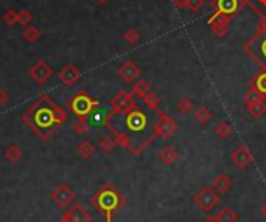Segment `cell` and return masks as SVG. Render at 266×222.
Segmentation results:
<instances>
[{
	"instance_id": "cell-1",
	"label": "cell",
	"mask_w": 266,
	"mask_h": 222,
	"mask_svg": "<svg viewBox=\"0 0 266 222\" xmlns=\"http://www.w3.org/2000/svg\"><path fill=\"white\" fill-rule=\"evenodd\" d=\"M22 121L35 134L45 137L42 131H48L50 134L55 132L58 126L67 121V112L56 103H53L48 95H42L30 109L24 112Z\"/></svg>"
},
{
	"instance_id": "cell-2",
	"label": "cell",
	"mask_w": 266,
	"mask_h": 222,
	"mask_svg": "<svg viewBox=\"0 0 266 222\" xmlns=\"http://www.w3.org/2000/svg\"><path fill=\"white\" fill-rule=\"evenodd\" d=\"M90 204L104 216L106 222H112V216L125 205V197L112 184H104L90 199Z\"/></svg>"
},
{
	"instance_id": "cell-3",
	"label": "cell",
	"mask_w": 266,
	"mask_h": 222,
	"mask_svg": "<svg viewBox=\"0 0 266 222\" xmlns=\"http://www.w3.org/2000/svg\"><path fill=\"white\" fill-rule=\"evenodd\" d=\"M98 106L100 103L97 100L89 97L84 90H80L75 97L69 101V111L73 115H77V117H88V115H90Z\"/></svg>"
},
{
	"instance_id": "cell-4",
	"label": "cell",
	"mask_w": 266,
	"mask_h": 222,
	"mask_svg": "<svg viewBox=\"0 0 266 222\" xmlns=\"http://www.w3.org/2000/svg\"><path fill=\"white\" fill-rule=\"evenodd\" d=\"M135 108H137V101H135V95L133 92L120 90V92H117V95L111 100L112 115H117V113L126 115L131 111H134Z\"/></svg>"
},
{
	"instance_id": "cell-5",
	"label": "cell",
	"mask_w": 266,
	"mask_h": 222,
	"mask_svg": "<svg viewBox=\"0 0 266 222\" xmlns=\"http://www.w3.org/2000/svg\"><path fill=\"white\" fill-rule=\"evenodd\" d=\"M220 193L214 186H203L199 191L193 196V202L203 210V211H210L214 210L220 204Z\"/></svg>"
},
{
	"instance_id": "cell-6",
	"label": "cell",
	"mask_w": 266,
	"mask_h": 222,
	"mask_svg": "<svg viewBox=\"0 0 266 222\" xmlns=\"http://www.w3.org/2000/svg\"><path fill=\"white\" fill-rule=\"evenodd\" d=\"M176 131H177V123L162 112L159 115V120L153 126V137H161L164 140H168L170 137H173Z\"/></svg>"
},
{
	"instance_id": "cell-7",
	"label": "cell",
	"mask_w": 266,
	"mask_h": 222,
	"mask_svg": "<svg viewBox=\"0 0 266 222\" xmlns=\"http://www.w3.org/2000/svg\"><path fill=\"white\" fill-rule=\"evenodd\" d=\"M126 128L130 129L134 134H139L143 132L148 128V117L140 111V109H134L130 113H126Z\"/></svg>"
},
{
	"instance_id": "cell-8",
	"label": "cell",
	"mask_w": 266,
	"mask_h": 222,
	"mask_svg": "<svg viewBox=\"0 0 266 222\" xmlns=\"http://www.w3.org/2000/svg\"><path fill=\"white\" fill-rule=\"evenodd\" d=\"M93 216L81 204L72 205L67 211H64L59 222H92Z\"/></svg>"
},
{
	"instance_id": "cell-9",
	"label": "cell",
	"mask_w": 266,
	"mask_h": 222,
	"mask_svg": "<svg viewBox=\"0 0 266 222\" xmlns=\"http://www.w3.org/2000/svg\"><path fill=\"white\" fill-rule=\"evenodd\" d=\"M230 160L237 168H240V170H246V168H249L254 163V154L251 152L248 146L240 145L232 151Z\"/></svg>"
},
{
	"instance_id": "cell-10",
	"label": "cell",
	"mask_w": 266,
	"mask_h": 222,
	"mask_svg": "<svg viewBox=\"0 0 266 222\" xmlns=\"http://www.w3.org/2000/svg\"><path fill=\"white\" fill-rule=\"evenodd\" d=\"M50 199L58 207H69L73 202V199H75V193H73V189L69 185L61 184L50 193Z\"/></svg>"
},
{
	"instance_id": "cell-11",
	"label": "cell",
	"mask_w": 266,
	"mask_h": 222,
	"mask_svg": "<svg viewBox=\"0 0 266 222\" xmlns=\"http://www.w3.org/2000/svg\"><path fill=\"white\" fill-rule=\"evenodd\" d=\"M53 75V69L47 64L45 61H38L36 64L30 69V76L35 82H38L39 86H44V84L51 78Z\"/></svg>"
},
{
	"instance_id": "cell-12",
	"label": "cell",
	"mask_w": 266,
	"mask_h": 222,
	"mask_svg": "<svg viewBox=\"0 0 266 222\" xmlns=\"http://www.w3.org/2000/svg\"><path fill=\"white\" fill-rule=\"evenodd\" d=\"M117 75H119L125 82L130 84L140 76V69L134 61H125L123 64H120V67L117 69Z\"/></svg>"
},
{
	"instance_id": "cell-13",
	"label": "cell",
	"mask_w": 266,
	"mask_h": 222,
	"mask_svg": "<svg viewBox=\"0 0 266 222\" xmlns=\"http://www.w3.org/2000/svg\"><path fill=\"white\" fill-rule=\"evenodd\" d=\"M58 78L66 87H73L81 79V72L73 64H66L64 69L58 73Z\"/></svg>"
},
{
	"instance_id": "cell-14",
	"label": "cell",
	"mask_w": 266,
	"mask_h": 222,
	"mask_svg": "<svg viewBox=\"0 0 266 222\" xmlns=\"http://www.w3.org/2000/svg\"><path fill=\"white\" fill-rule=\"evenodd\" d=\"M246 111L249 112V115L252 118H262L263 115L266 113V100L260 98L257 101H252V103H246Z\"/></svg>"
},
{
	"instance_id": "cell-15",
	"label": "cell",
	"mask_w": 266,
	"mask_h": 222,
	"mask_svg": "<svg viewBox=\"0 0 266 222\" xmlns=\"http://www.w3.org/2000/svg\"><path fill=\"white\" fill-rule=\"evenodd\" d=\"M232 185H233V182L227 174H218L214 181H212V186H214L220 194L227 193L232 188Z\"/></svg>"
},
{
	"instance_id": "cell-16",
	"label": "cell",
	"mask_w": 266,
	"mask_h": 222,
	"mask_svg": "<svg viewBox=\"0 0 266 222\" xmlns=\"http://www.w3.org/2000/svg\"><path fill=\"white\" fill-rule=\"evenodd\" d=\"M106 126H108L109 131L114 134V140H115L117 145L122 146V148H125V149H131V151H134V148H133V145H131V140H130V135L125 134V132L117 131V129L114 128V126H111V123H106Z\"/></svg>"
},
{
	"instance_id": "cell-17",
	"label": "cell",
	"mask_w": 266,
	"mask_h": 222,
	"mask_svg": "<svg viewBox=\"0 0 266 222\" xmlns=\"http://www.w3.org/2000/svg\"><path fill=\"white\" fill-rule=\"evenodd\" d=\"M238 6V0H217V11L226 16H232L233 13H237Z\"/></svg>"
},
{
	"instance_id": "cell-18",
	"label": "cell",
	"mask_w": 266,
	"mask_h": 222,
	"mask_svg": "<svg viewBox=\"0 0 266 222\" xmlns=\"http://www.w3.org/2000/svg\"><path fill=\"white\" fill-rule=\"evenodd\" d=\"M157 157H159V160H161L164 165L170 166V165H173L177 160V152H176V149H175L173 146L168 145V146L162 148Z\"/></svg>"
},
{
	"instance_id": "cell-19",
	"label": "cell",
	"mask_w": 266,
	"mask_h": 222,
	"mask_svg": "<svg viewBox=\"0 0 266 222\" xmlns=\"http://www.w3.org/2000/svg\"><path fill=\"white\" fill-rule=\"evenodd\" d=\"M255 58L260 61V64L266 67V31L257 36V51H255Z\"/></svg>"
},
{
	"instance_id": "cell-20",
	"label": "cell",
	"mask_w": 266,
	"mask_h": 222,
	"mask_svg": "<svg viewBox=\"0 0 266 222\" xmlns=\"http://www.w3.org/2000/svg\"><path fill=\"white\" fill-rule=\"evenodd\" d=\"M77 154L83 158V160H89V158L95 154V146L89 140H83L77 146Z\"/></svg>"
},
{
	"instance_id": "cell-21",
	"label": "cell",
	"mask_w": 266,
	"mask_h": 222,
	"mask_svg": "<svg viewBox=\"0 0 266 222\" xmlns=\"http://www.w3.org/2000/svg\"><path fill=\"white\" fill-rule=\"evenodd\" d=\"M41 37V30L36 27V25H27L24 27V31H22V39L28 44H35L38 42Z\"/></svg>"
},
{
	"instance_id": "cell-22",
	"label": "cell",
	"mask_w": 266,
	"mask_h": 222,
	"mask_svg": "<svg viewBox=\"0 0 266 222\" xmlns=\"http://www.w3.org/2000/svg\"><path fill=\"white\" fill-rule=\"evenodd\" d=\"M5 157H6V160L9 163H17L20 158L24 157V152H22V149H20V146L17 143H11L8 146V149L5 152Z\"/></svg>"
},
{
	"instance_id": "cell-23",
	"label": "cell",
	"mask_w": 266,
	"mask_h": 222,
	"mask_svg": "<svg viewBox=\"0 0 266 222\" xmlns=\"http://www.w3.org/2000/svg\"><path fill=\"white\" fill-rule=\"evenodd\" d=\"M142 100H143V103H145L151 111H154V112L159 113V115L162 113V111H161V100H159V97H157L156 93L148 92Z\"/></svg>"
},
{
	"instance_id": "cell-24",
	"label": "cell",
	"mask_w": 266,
	"mask_h": 222,
	"mask_svg": "<svg viewBox=\"0 0 266 222\" xmlns=\"http://www.w3.org/2000/svg\"><path fill=\"white\" fill-rule=\"evenodd\" d=\"M232 132H233V128H232V124L229 121H220L217 124V128H215V135L221 140L229 139V137L232 135Z\"/></svg>"
},
{
	"instance_id": "cell-25",
	"label": "cell",
	"mask_w": 266,
	"mask_h": 222,
	"mask_svg": "<svg viewBox=\"0 0 266 222\" xmlns=\"http://www.w3.org/2000/svg\"><path fill=\"white\" fill-rule=\"evenodd\" d=\"M212 117H214V113H212V111L209 109V108H198L196 111H195V120L201 124V126H204V124H207L210 120H212Z\"/></svg>"
},
{
	"instance_id": "cell-26",
	"label": "cell",
	"mask_w": 266,
	"mask_h": 222,
	"mask_svg": "<svg viewBox=\"0 0 266 222\" xmlns=\"http://www.w3.org/2000/svg\"><path fill=\"white\" fill-rule=\"evenodd\" d=\"M217 218H218L220 222H237V221H238V215H237L232 208H229V207L221 208V210L218 211Z\"/></svg>"
},
{
	"instance_id": "cell-27",
	"label": "cell",
	"mask_w": 266,
	"mask_h": 222,
	"mask_svg": "<svg viewBox=\"0 0 266 222\" xmlns=\"http://www.w3.org/2000/svg\"><path fill=\"white\" fill-rule=\"evenodd\" d=\"M72 128H73V131H75L77 134L84 135V134L89 131L90 124H89V121H88L86 117H77V120L72 123Z\"/></svg>"
},
{
	"instance_id": "cell-28",
	"label": "cell",
	"mask_w": 266,
	"mask_h": 222,
	"mask_svg": "<svg viewBox=\"0 0 266 222\" xmlns=\"http://www.w3.org/2000/svg\"><path fill=\"white\" fill-rule=\"evenodd\" d=\"M252 89L262 93L263 97H266V72L259 73V75L255 76V79L252 81Z\"/></svg>"
},
{
	"instance_id": "cell-29",
	"label": "cell",
	"mask_w": 266,
	"mask_h": 222,
	"mask_svg": "<svg viewBox=\"0 0 266 222\" xmlns=\"http://www.w3.org/2000/svg\"><path fill=\"white\" fill-rule=\"evenodd\" d=\"M229 24H230V16L221 14L220 11L214 13V16L209 19L210 28H212V27H218V25H229Z\"/></svg>"
},
{
	"instance_id": "cell-30",
	"label": "cell",
	"mask_w": 266,
	"mask_h": 222,
	"mask_svg": "<svg viewBox=\"0 0 266 222\" xmlns=\"http://www.w3.org/2000/svg\"><path fill=\"white\" fill-rule=\"evenodd\" d=\"M176 109L182 113V115H187V113H190V112H193V109H195V104H193V101H191L190 98H180L177 103H176Z\"/></svg>"
},
{
	"instance_id": "cell-31",
	"label": "cell",
	"mask_w": 266,
	"mask_h": 222,
	"mask_svg": "<svg viewBox=\"0 0 266 222\" xmlns=\"http://www.w3.org/2000/svg\"><path fill=\"white\" fill-rule=\"evenodd\" d=\"M135 97H139V98H143L145 95L150 92V87H148V82L143 81V79H139V81H135L134 82V86H133V90H131Z\"/></svg>"
},
{
	"instance_id": "cell-32",
	"label": "cell",
	"mask_w": 266,
	"mask_h": 222,
	"mask_svg": "<svg viewBox=\"0 0 266 222\" xmlns=\"http://www.w3.org/2000/svg\"><path fill=\"white\" fill-rule=\"evenodd\" d=\"M31 20H33V14L28 9H20L17 11V25H22V27H27L31 24Z\"/></svg>"
},
{
	"instance_id": "cell-33",
	"label": "cell",
	"mask_w": 266,
	"mask_h": 222,
	"mask_svg": "<svg viewBox=\"0 0 266 222\" xmlns=\"http://www.w3.org/2000/svg\"><path fill=\"white\" fill-rule=\"evenodd\" d=\"M100 149H103L104 152H111L114 148H115V140H114V137H109V135H104L101 137V140H100Z\"/></svg>"
},
{
	"instance_id": "cell-34",
	"label": "cell",
	"mask_w": 266,
	"mask_h": 222,
	"mask_svg": "<svg viewBox=\"0 0 266 222\" xmlns=\"http://www.w3.org/2000/svg\"><path fill=\"white\" fill-rule=\"evenodd\" d=\"M125 40L130 45H135L137 42L140 40V33L137 30H128L126 33H125Z\"/></svg>"
},
{
	"instance_id": "cell-35",
	"label": "cell",
	"mask_w": 266,
	"mask_h": 222,
	"mask_svg": "<svg viewBox=\"0 0 266 222\" xmlns=\"http://www.w3.org/2000/svg\"><path fill=\"white\" fill-rule=\"evenodd\" d=\"M2 20L6 25H17V11H14V9H8V11L3 14Z\"/></svg>"
},
{
	"instance_id": "cell-36",
	"label": "cell",
	"mask_w": 266,
	"mask_h": 222,
	"mask_svg": "<svg viewBox=\"0 0 266 222\" xmlns=\"http://www.w3.org/2000/svg\"><path fill=\"white\" fill-rule=\"evenodd\" d=\"M212 33L217 37H224L229 33V25H218V27H212Z\"/></svg>"
},
{
	"instance_id": "cell-37",
	"label": "cell",
	"mask_w": 266,
	"mask_h": 222,
	"mask_svg": "<svg viewBox=\"0 0 266 222\" xmlns=\"http://www.w3.org/2000/svg\"><path fill=\"white\" fill-rule=\"evenodd\" d=\"M260 98H265L262 93H259L257 90H251V92H248L246 95H244V103H252V101H257V100H260Z\"/></svg>"
},
{
	"instance_id": "cell-38",
	"label": "cell",
	"mask_w": 266,
	"mask_h": 222,
	"mask_svg": "<svg viewBox=\"0 0 266 222\" xmlns=\"http://www.w3.org/2000/svg\"><path fill=\"white\" fill-rule=\"evenodd\" d=\"M203 5H204V0H188L187 8L191 13H195V11H199V9L203 8Z\"/></svg>"
},
{
	"instance_id": "cell-39",
	"label": "cell",
	"mask_w": 266,
	"mask_h": 222,
	"mask_svg": "<svg viewBox=\"0 0 266 222\" xmlns=\"http://www.w3.org/2000/svg\"><path fill=\"white\" fill-rule=\"evenodd\" d=\"M9 97H8V92L5 89H0V108H3V106L8 103Z\"/></svg>"
},
{
	"instance_id": "cell-40",
	"label": "cell",
	"mask_w": 266,
	"mask_h": 222,
	"mask_svg": "<svg viewBox=\"0 0 266 222\" xmlns=\"http://www.w3.org/2000/svg\"><path fill=\"white\" fill-rule=\"evenodd\" d=\"M172 2H173L177 8H187L188 0H172Z\"/></svg>"
},
{
	"instance_id": "cell-41",
	"label": "cell",
	"mask_w": 266,
	"mask_h": 222,
	"mask_svg": "<svg viewBox=\"0 0 266 222\" xmlns=\"http://www.w3.org/2000/svg\"><path fill=\"white\" fill-rule=\"evenodd\" d=\"M204 222H220V221H218V218H217V216H209Z\"/></svg>"
},
{
	"instance_id": "cell-42",
	"label": "cell",
	"mask_w": 266,
	"mask_h": 222,
	"mask_svg": "<svg viewBox=\"0 0 266 222\" xmlns=\"http://www.w3.org/2000/svg\"><path fill=\"white\" fill-rule=\"evenodd\" d=\"M255 3L260 5L262 8H265V9H266V0H255Z\"/></svg>"
},
{
	"instance_id": "cell-43",
	"label": "cell",
	"mask_w": 266,
	"mask_h": 222,
	"mask_svg": "<svg viewBox=\"0 0 266 222\" xmlns=\"http://www.w3.org/2000/svg\"><path fill=\"white\" fill-rule=\"evenodd\" d=\"M262 215H263V218H266V204H265L263 208H262Z\"/></svg>"
},
{
	"instance_id": "cell-44",
	"label": "cell",
	"mask_w": 266,
	"mask_h": 222,
	"mask_svg": "<svg viewBox=\"0 0 266 222\" xmlns=\"http://www.w3.org/2000/svg\"><path fill=\"white\" fill-rule=\"evenodd\" d=\"M106 2H108V0H97V3H100V5H104Z\"/></svg>"
},
{
	"instance_id": "cell-45",
	"label": "cell",
	"mask_w": 266,
	"mask_h": 222,
	"mask_svg": "<svg viewBox=\"0 0 266 222\" xmlns=\"http://www.w3.org/2000/svg\"><path fill=\"white\" fill-rule=\"evenodd\" d=\"M214 2H215V0H214Z\"/></svg>"
}]
</instances>
